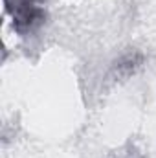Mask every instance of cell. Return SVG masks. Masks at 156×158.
Returning <instances> with one entry per match:
<instances>
[{
    "label": "cell",
    "instance_id": "cell-2",
    "mask_svg": "<svg viewBox=\"0 0 156 158\" xmlns=\"http://www.w3.org/2000/svg\"><path fill=\"white\" fill-rule=\"evenodd\" d=\"M142 63V57H138V55H130V57H127L125 61H121L119 64H117V70L123 74V76H130L134 70H136V66Z\"/></svg>",
    "mask_w": 156,
    "mask_h": 158
},
{
    "label": "cell",
    "instance_id": "cell-1",
    "mask_svg": "<svg viewBox=\"0 0 156 158\" xmlns=\"http://www.w3.org/2000/svg\"><path fill=\"white\" fill-rule=\"evenodd\" d=\"M13 19L15 26L18 30H24L42 19V11L33 4V0H18V4L13 9Z\"/></svg>",
    "mask_w": 156,
    "mask_h": 158
}]
</instances>
